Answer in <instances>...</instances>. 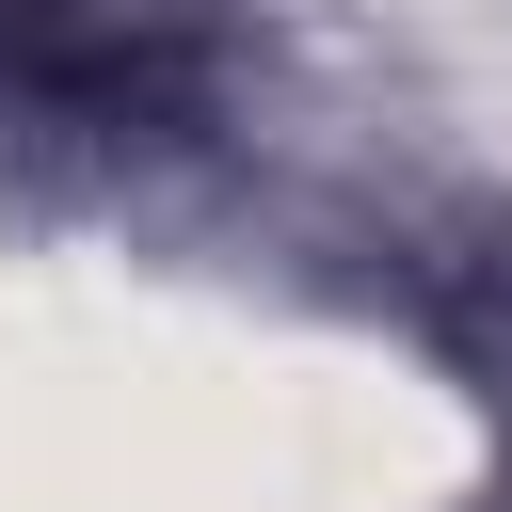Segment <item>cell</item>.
I'll return each mask as SVG.
<instances>
[{
	"mask_svg": "<svg viewBox=\"0 0 512 512\" xmlns=\"http://www.w3.org/2000/svg\"><path fill=\"white\" fill-rule=\"evenodd\" d=\"M192 32L208 0H0V80H144Z\"/></svg>",
	"mask_w": 512,
	"mask_h": 512,
	"instance_id": "6da1fadb",
	"label": "cell"
}]
</instances>
